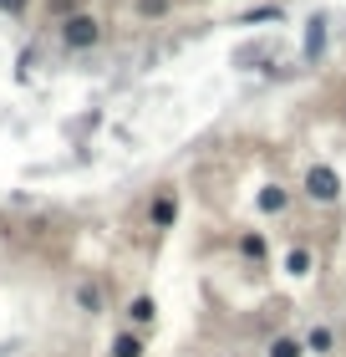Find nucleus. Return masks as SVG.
Returning <instances> with one entry per match:
<instances>
[{
	"instance_id": "20e7f679",
	"label": "nucleus",
	"mask_w": 346,
	"mask_h": 357,
	"mask_svg": "<svg viewBox=\"0 0 346 357\" xmlns=\"http://www.w3.org/2000/svg\"><path fill=\"white\" fill-rule=\"evenodd\" d=\"M321 56H326V15L316 10V15L306 21V46H301V61H306V67H316Z\"/></svg>"
},
{
	"instance_id": "7ed1b4c3",
	"label": "nucleus",
	"mask_w": 346,
	"mask_h": 357,
	"mask_svg": "<svg viewBox=\"0 0 346 357\" xmlns=\"http://www.w3.org/2000/svg\"><path fill=\"white\" fill-rule=\"evenodd\" d=\"M173 225H178V189L163 184V189H153V199H148V230L163 235V230H173Z\"/></svg>"
},
{
	"instance_id": "9b49d317",
	"label": "nucleus",
	"mask_w": 346,
	"mask_h": 357,
	"mask_svg": "<svg viewBox=\"0 0 346 357\" xmlns=\"http://www.w3.org/2000/svg\"><path fill=\"white\" fill-rule=\"evenodd\" d=\"M306 352H316V357L336 352V332L326 327V321H321V327H310V332H306Z\"/></svg>"
},
{
	"instance_id": "6e6552de",
	"label": "nucleus",
	"mask_w": 346,
	"mask_h": 357,
	"mask_svg": "<svg viewBox=\"0 0 346 357\" xmlns=\"http://www.w3.org/2000/svg\"><path fill=\"white\" fill-rule=\"evenodd\" d=\"M280 266H285V275H290V281H306V275H310V266H316V255H310V245H290Z\"/></svg>"
},
{
	"instance_id": "9d476101",
	"label": "nucleus",
	"mask_w": 346,
	"mask_h": 357,
	"mask_svg": "<svg viewBox=\"0 0 346 357\" xmlns=\"http://www.w3.org/2000/svg\"><path fill=\"white\" fill-rule=\"evenodd\" d=\"M239 255H244V261H265V255H270V240H265V230H244L239 235Z\"/></svg>"
},
{
	"instance_id": "f257e3e1",
	"label": "nucleus",
	"mask_w": 346,
	"mask_h": 357,
	"mask_svg": "<svg viewBox=\"0 0 346 357\" xmlns=\"http://www.w3.org/2000/svg\"><path fill=\"white\" fill-rule=\"evenodd\" d=\"M301 194L310 204H336L341 199V174H336V164H306V174H301Z\"/></svg>"
},
{
	"instance_id": "f8f14e48",
	"label": "nucleus",
	"mask_w": 346,
	"mask_h": 357,
	"mask_svg": "<svg viewBox=\"0 0 346 357\" xmlns=\"http://www.w3.org/2000/svg\"><path fill=\"white\" fill-rule=\"evenodd\" d=\"M270 357H306V337H275V342H270Z\"/></svg>"
},
{
	"instance_id": "2eb2a0df",
	"label": "nucleus",
	"mask_w": 346,
	"mask_h": 357,
	"mask_svg": "<svg viewBox=\"0 0 346 357\" xmlns=\"http://www.w3.org/2000/svg\"><path fill=\"white\" fill-rule=\"evenodd\" d=\"M26 6H31V0H0V10H6V15H15V21L26 15Z\"/></svg>"
},
{
	"instance_id": "0eeeda50",
	"label": "nucleus",
	"mask_w": 346,
	"mask_h": 357,
	"mask_svg": "<svg viewBox=\"0 0 346 357\" xmlns=\"http://www.w3.org/2000/svg\"><path fill=\"white\" fill-rule=\"evenodd\" d=\"M77 312L102 317V312H107V291L97 286V281H81V286H77Z\"/></svg>"
},
{
	"instance_id": "ddd939ff",
	"label": "nucleus",
	"mask_w": 346,
	"mask_h": 357,
	"mask_svg": "<svg viewBox=\"0 0 346 357\" xmlns=\"http://www.w3.org/2000/svg\"><path fill=\"white\" fill-rule=\"evenodd\" d=\"M133 10L143 21H163V15H173V0H133Z\"/></svg>"
},
{
	"instance_id": "423d86ee",
	"label": "nucleus",
	"mask_w": 346,
	"mask_h": 357,
	"mask_svg": "<svg viewBox=\"0 0 346 357\" xmlns=\"http://www.w3.org/2000/svg\"><path fill=\"white\" fill-rule=\"evenodd\" d=\"M153 321H158V301L153 296H148V291H138V296L133 301H127V327H153Z\"/></svg>"
},
{
	"instance_id": "1a4fd4ad",
	"label": "nucleus",
	"mask_w": 346,
	"mask_h": 357,
	"mask_svg": "<svg viewBox=\"0 0 346 357\" xmlns=\"http://www.w3.org/2000/svg\"><path fill=\"white\" fill-rule=\"evenodd\" d=\"M107 357H143V332L138 327L118 332V337H112V347H107Z\"/></svg>"
},
{
	"instance_id": "39448f33",
	"label": "nucleus",
	"mask_w": 346,
	"mask_h": 357,
	"mask_svg": "<svg viewBox=\"0 0 346 357\" xmlns=\"http://www.w3.org/2000/svg\"><path fill=\"white\" fill-rule=\"evenodd\" d=\"M255 209L260 215H285L290 209V189L285 184H260L255 189Z\"/></svg>"
},
{
	"instance_id": "4468645a",
	"label": "nucleus",
	"mask_w": 346,
	"mask_h": 357,
	"mask_svg": "<svg viewBox=\"0 0 346 357\" xmlns=\"http://www.w3.org/2000/svg\"><path fill=\"white\" fill-rule=\"evenodd\" d=\"M239 21L244 26H265V21H285V10H280V6H255V10H244Z\"/></svg>"
},
{
	"instance_id": "f03ea898",
	"label": "nucleus",
	"mask_w": 346,
	"mask_h": 357,
	"mask_svg": "<svg viewBox=\"0 0 346 357\" xmlns=\"http://www.w3.org/2000/svg\"><path fill=\"white\" fill-rule=\"evenodd\" d=\"M56 36H61V46H67V52H92V46L102 41V21H97L92 10H72L67 21L56 26Z\"/></svg>"
}]
</instances>
